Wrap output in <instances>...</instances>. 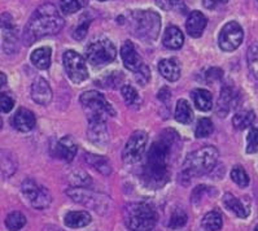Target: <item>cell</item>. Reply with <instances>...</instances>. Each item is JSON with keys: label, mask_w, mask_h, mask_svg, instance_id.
<instances>
[{"label": "cell", "mask_w": 258, "mask_h": 231, "mask_svg": "<svg viewBox=\"0 0 258 231\" xmlns=\"http://www.w3.org/2000/svg\"><path fill=\"white\" fill-rule=\"evenodd\" d=\"M176 147H179V135L173 129L162 131L151 146L143 166V181L149 189H161L167 183L170 178V158Z\"/></svg>", "instance_id": "obj_1"}, {"label": "cell", "mask_w": 258, "mask_h": 231, "mask_svg": "<svg viewBox=\"0 0 258 231\" xmlns=\"http://www.w3.org/2000/svg\"><path fill=\"white\" fill-rule=\"evenodd\" d=\"M64 19L53 4H43L29 20L24 31V43L30 46L40 38L55 35L64 28Z\"/></svg>", "instance_id": "obj_2"}, {"label": "cell", "mask_w": 258, "mask_h": 231, "mask_svg": "<svg viewBox=\"0 0 258 231\" xmlns=\"http://www.w3.org/2000/svg\"><path fill=\"white\" fill-rule=\"evenodd\" d=\"M219 152L216 147L205 146L203 148L189 153L183 162L182 177L191 180L195 177L208 174L214 169L218 162Z\"/></svg>", "instance_id": "obj_3"}, {"label": "cell", "mask_w": 258, "mask_h": 231, "mask_svg": "<svg viewBox=\"0 0 258 231\" xmlns=\"http://www.w3.org/2000/svg\"><path fill=\"white\" fill-rule=\"evenodd\" d=\"M128 26L137 38L152 42L160 34L161 17L153 11H134L128 17Z\"/></svg>", "instance_id": "obj_4"}, {"label": "cell", "mask_w": 258, "mask_h": 231, "mask_svg": "<svg viewBox=\"0 0 258 231\" xmlns=\"http://www.w3.org/2000/svg\"><path fill=\"white\" fill-rule=\"evenodd\" d=\"M124 223L131 231H151L157 223V212L146 203H133L124 207Z\"/></svg>", "instance_id": "obj_5"}, {"label": "cell", "mask_w": 258, "mask_h": 231, "mask_svg": "<svg viewBox=\"0 0 258 231\" xmlns=\"http://www.w3.org/2000/svg\"><path fill=\"white\" fill-rule=\"evenodd\" d=\"M67 195L73 201L82 204L83 207L92 209L99 214H108L113 208L112 199L101 192L92 191L86 187H72L67 190Z\"/></svg>", "instance_id": "obj_6"}, {"label": "cell", "mask_w": 258, "mask_h": 231, "mask_svg": "<svg viewBox=\"0 0 258 231\" xmlns=\"http://www.w3.org/2000/svg\"><path fill=\"white\" fill-rule=\"evenodd\" d=\"M81 104L87 113L88 119H105L106 116L114 117L115 110L105 97L97 91H86L81 95Z\"/></svg>", "instance_id": "obj_7"}, {"label": "cell", "mask_w": 258, "mask_h": 231, "mask_svg": "<svg viewBox=\"0 0 258 231\" xmlns=\"http://www.w3.org/2000/svg\"><path fill=\"white\" fill-rule=\"evenodd\" d=\"M117 56L114 44L108 39H100L92 42L86 49V57L92 67H103L110 64Z\"/></svg>", "instance_id": "obj_8"}, {"label": "cell", "mask_w": 258, "mask_h": 231, "mask_svg": "<svg viewBox=\"0 0 258 231\" xmlns=\"http://www.w3.org/2000/svg\"><path fill=\"white\" fill-rule=\"evenodd\" d=\"M21 191L24 196L30 201L31 207L35 209L43 210L49 207L52 196L48 190L43 186L38 185L34 180H25L21 185Z\"/></svg>", "instance_id": "obj_9"}, {"label": "cell", "mask_w": 258, "mask_h": 231, "mask_svg": "<svg viewBox=\"0 0 258 231\" xmlns=\"http://www.w3.org/2000/svg\"><path fill=\"white\" fill-rule=\"evenodd\" d=\"M147 142H148V135L146 131L138 130L133 133L122 151V160L124 164H135L140 161V158L143 157L146 152Z\"/></svg>", "instance_id": "obj_10"}, {"label": "cell", "mask_w": 258, "mask_h": 231, "mask_svg": "<svg viewBox=\"0 0 258 231\" xmlns=\"http://www.w3.org/2000/svg\"><path fill=\"white\" fill-rule=\"evenodd\" d=\"M64 61V68L67 70V74L69 79L73 83H82L88 78V70L86 61L82 56L77 53L76 51H67L62 56Z\"/></svg>", "instance_id": "obj_11"}, {"label": "cell", "mask_w": 258, "mask_h": 231, "mask_svg": "<svg viewBox=\"0 0 258 231\" xmlns=\"http://www.w3.org/2000/svg\"><path fill=\"white\" fill-rule=\"evenodd\" d=\"M244 38L243 28L237 22L231 21L222 28L219 33L218 43L222 51L232 52L241 44Z\"/></svg>", "instance_id": "obj_12"}, {"label": "cell", "mask_w": 258, "mask_h": 231, "mask_svg": "<svg viewBox=\"0 0 258 231\" xmlns=\"http://www.w3.org/2000/svg\"><path fill=\"white\" fill-rule=\"evenodd\" d=\"M2 31H3V51L8 55L19 49V35L12 25L10 15H2Z\"/></svg>", "instance_id": "obj_13"}, {"label": "cell", "mask_w": 258, "mask_h": 231, "mask_svg": "<svg viewBox=\"0 0 258 231\" xmlns=\"http://www.w3.org/2000/svg\"><path fill=\"white\" fill-rule=\"evenodd\" d=\"M87 137L96 146H105L109 139L105 126V119H88Z\"/></svg>", "instance_id": "obj_14"}, {"label": "cell", "mask_w": 258, "mask_h": 231, "mask_svg": "<svg viewBox=\"0 0 258 231\" xmlns=\"http://www.w3.org/2000/svg\"><path fill=\"white\" fill-rule=\"evenodd\" d=\"M11 124L16 130L21 131V133H28V131L33 130L37 124V120L31 110L26 109V108H20L11 119Z\"/></svg>", "instance_id": "obj_15"}, {"label": "cell", "mask_w": 258, "mask_h": 231, "mask_svg": "<svg viewBox=\"0 0 258 231\" xmlns=\"http://www.w3.org/2000/svg\"><path fill=\"white\" fill-rule=\"evenodd\" d=\"M31 99L39 105H48L52 100V90L44 78H37L31 85Z\"/></svg>", "instance_id": "obj_16"}, {"label": "cell", "mask_w": 258, "mask_h": 231, "mask_svg": "<svg viewBox=\"0 0 258 231\" xmlns=\"http://www.w3.org/2000/svg\"><path fill=\"white\" fill-rule=\"evenodd\" d=\"M77 155V143L72 137H62L53 147V156L70 162Z\"/></svg>", "instance_id": "obj_17"}, {"label": "cell", "mask_w": 258, "mask_h": 231, "mask_svg": "<svg viewBox=\"0 0 258 231\" xmlns=\"http://www.w3.org/2000/svg\"><path fill=\"white\" fill-rule=\"evenodd\" d=\"M121 57L122 61H123L124 67L127 68L131 72H137L142 68L143 65V61H142V57L138 53L137 48L131 42H124L121 47Z\"/></svg>", "instance_id": "obj_18"}, {"label": "cell", "mask_w": 258, "mask_h": 231, "mask_svg": "<svg viewBox=\"0 0 258 231\" xmlns=\"http://www.w3.org/2000/svg\"><path fill=\"white\" fill-rule=\"evenodd\" d=\"M208 20L207 17L200 12V11H194L188 16L187 22H185V29L189 37L192 38H200L203 35L204 30L207 28Z\"/></svg>", "instance_id": "obj_19"}, {"label": "cell", "mask_w": 258, "mask_h": 231, "mask_svg": "<svg viewBox=\"0 0 258 231\" xmlns=\"http://www.w3.org/2000/svg\"><path fill=\"white\" fill-rule=\"evenodd\" d=\"M237 94L232 87H223L221 91V96L217 104V113L219 117H226L230 109L236 104Z\"/></svg>", "instance_id": "obj_20"}, {"label": "cell", "mask_w": 258, "mask_h": 231, "mask_svg": "<svg viewBox=\"0 0 258 231\" xmlns=\"http://www.w3.org/2000/svg\"><path fill=\"white\" fill-rule=\"evenodd\" d=\"M160 74L169 82H175L180 77V68L174 59H165L158 64Z\"/></svg>", "instance_id": "obj_21"}, {"label": "cell", "mask_w": 258, "mask_h": 231, "mask_svg": "<svg viewBox=\"0 0 258 231\" xmlns=\"http://www.w3.org/2000/svg\"><path fill=\"white\" fill-rule=\"evenodd\" d=\"M90 222H91V216H90V213L85 212V210L68 212L64 218V223L70 228L85 227V226L90 225Z\"/></svg>", "instance_id": "obj_22"}, {"label": "cell", "mask_w": 258, "mask_h": 231, "mask_svg": "<svg viewBox=\"0 0 258 231\" xmlns=\"http://www.w3.org/2000/svg\"><path fill=\"white\" fill-rule=\"evenodd\" d=\"M164 46L169 49H179L184 43V35L176 26H170L167 28L162 38Z\"/></svg>", "instance_id": "obj_23"}, {"label": "cell", "mask_w": 258, "mask_h": 231, "mask_svg": "<svg viewBox=\"0 0 258 231\" xmlns=\"http://www.w3.org/2000/svg\"><path fill=\"white\" fill-rule=\"evenodd\" d=\"M222 201H223V205H225L228 210L234 212L237 217H240V218H246V217H248L249 208L245 207L243 201L240 200V199H237L236 196H234L232 194H230V192L225 194Z\"/></svg>", "instance_id": "obj_24"}, {"label": "cell", "mask_w": 258, "mask_h": 231, "mask_svg": "<svg viewBox=\"0 0 258 231\" xmlns=\"http://www.w3.org/2000/svg\"><path fill=\"white\" fill-rule=\"evenodd\" d=\"M192 100L199 110L201 112H208L212 109L213 105V96L210 91L204 90V88H196L192 91Z\"/></svg>", "instance_id": "obj_25"}, {"label": "cell", "mask_w": 258, "mask_h": 231, "mask_svg": "<svg viewBox=\"0 0 258 231\" xmlns=\"http://www.w3.org/2000/svg\"><path fill=\"white\" fill-rule=\"evenodd\" d=\"M30 60L35 68L40 70L48 69L51 65V49L48 47H40L31 53Z\"/></svg>", "instance_id": "obj_26"}, {"label": "cell", "mask_w": 258, "mask_h": 231, "mask_svg": "<svg viewBox=\"0 0 258 231\" xmlns=\"http://www.w3.org/2000/svg\"><path fill=\"white\" fill-rule=\"evenodd\" d=\"M85 160L88 165H91L94 169H96L97 171H100L103 176H109L112 173L110 162L104 156L94 155V153H86Z\"/></svg>", "instance_id": "obj_27"}, {"label": "cell", "mask_w": 258, "mask_h": 231, "mask_svg": "<svg viewBox=\"0 0 258 231\" xmlns=\"http://www.w3.org/2000/svg\"><path fill=\"white\" fill-rule=\"evenodd\" d=\"M175 120L183 125H188L191 124V121L194 120V113H192L191 106H189L188 101L184 100V99H180L178 103H176L175 108Z\"/></svg>", "instance_id": "obj_28"}, {"label": "cell", "mask_w": 258, "mask_h": 231, "mask_svg": "<svg viewBox=\"0 0 258 231\" xmlns=\"http://www.w3.org/2000/svg\"><path fill=\"white\" fill-rule=\"evenodd\" d=\"M203 227L207 231H218L221 230L223 225V218L219 210H212L204 216L203 222H201Z\"/></svg>", "instance_id": "obj_29"}, {"label": "cell", "mask_w": 258, "mask_h": 231, "mask_svg": "<svg viewBox=\"0 0 258 231\" xmlns=\"http://www.w3.org/2000/svg\"><path fill=\"white\" fill-rule=\"evenodd\" d=\"M17 170V162L12 153L8 151H2V176L3 178H10Z\"/></svg>", "instance_id": "obj_30"}, {"label": "cell", "mask_w": 258, "mask_h": 231, "mask_svg": "<svg viewBox=\"0 0 258 231\" xmlns=\"http://www.w3.org/2000/svg\"><path fill=\"white\" fill-rule=\"evenodd\" d=\"M254 122V112L252 110H244V112L236 113L232 119V125L237 130H245L246 128Z\"/></svg>", "instance_id": "obj_31"}, {"label": "cell", "mask_w": 258, "mask_h": 231, "mask_svg": "<svg viewBox=\"0 0 258 231\" xmlns=\"http://www.w3.org/2000/svg\"><path fill=\"white\" fill-rule=\"evenodd\" d=\"M26 225V217L21 212H11L6 218V227L10 231H20Z\"/></svg>", "instance_id": "obj_32"}, {"label": "cell", "mask_w": 258, "mask_h": 231, "mask_svg": "<svg viewBox=\"0 0 258 231\" xmlns=\"http://www.w3.org/2000/svg\"><path fill=\"white\" fill-rule=\"evenodd\" d=\"M122 82H123V76L121 72H112L96 81L97 85L104 88H117Z\"/></svg>", "instance_id": "obj_33"}, {"label": "cell", "mask_w": 258, "mask_h": 231, "mask_svg": "<svg viewBox=\"0 0 258 231\" xmlns=\"http://www.w3.org/2000/svg\"><path fill=\"white\" fill-rule=\"evenodd\" d=\"M246 61H248L249 72L258 81V42H254L249 47L246 53Z\"/></svg>", "instance_id": "obj_34"}, {"label": "cell", "mask_w": 258, "mask_h": 231, "mask_svg": "<svg viewBox=\"0 0 258 231\" xmlns=\"http://www.w3.org/2000/svg\"><path fill=\"white\" fill-rule=\"evenodd\" d=\"M187 213L184 212L180 208H176L170 216V221H169V227L173 228V230H176V228H180L187 223Z\"/></svg>", "instance_id": "obj_35"}, {"label": "cell", "mask_w": 258, "mask_h": 231, "mask_svg": "<svg viewBox=\"0 0 258 231\" xmlns=\"http://www.w3.org/2000/svg\"><path fill=\"white\" fill-rule=\"evenodd\" d=\"M214 130L212 120L209 119H201L199 120L198 125H196V130H195V135L198 138H207Z\"/></svg>", "instance_id": "obj_36"}, {"label": "cell", "mask_w": 258, "mask_h": 231, "mask_svg": "<svg viewBox=\"0 0 258 231\" xmlns=\"http://www.w3.org/2000/svg\"><path fill=\"white\" fill-rule=\"evenodd\" d=\"M69 181L73 183V187H86V186L91 185V178H90V176L82 170L73 171V173L70 174Z\"/></svg>", "instance_id": "obj_37"}, {"label": "cell", "mask_w": 258, "mask_h": 231, "mask_svg": "<svg viewBox=\"0 0 258 231\" xmlns=\"http://www.w3.org/2000/svg\"><path fill=\"white\" fill-rule=\"evenodd\" d=\"M231 180L240 187H246L249 185V177L241 166H235L231 171Z\"/></svg>", "instance_id": "obj_38"}, {"label": "cell", "mask_w": 258, "mask_h": 231, "mask_svg": "<svg viewBox=\"0 0 258 231\" xmlns=\"http://www.w3.org/2000/svg\"><path fill=\"white\" fill-rule=\"evenodd\" d=\"M121 94L122 97H123L124 103L127 104V105H134V104H137L138 100H139V95H138L137 90L130 85L122 86Z\"/></svg>", "instance_id": "obj_39"}, {"label": "cell", "mask_w": 258, "mask_h": 231, "mask_svg": "<svg viewBox=\"0 0 258 231\" xmlns=\"http://www.w3.org/2000/svg\"><path fill=\"white\" fill-rule=\"evenodd\" d=\"M212 194H216L214 187H209V186H198V187L192 191L191 200L194 204H198L199 201H201V199H203L205 195Z\"/></svg>", "instance_id": "obj_40"}, {"label": "cell", "mask_w": 258, "mask_h": 231, "mask_svg": "<svg viewBox=\"0 0 258 231\" xmlns=\"http://www.w3.org/2000/svg\"><path fill=\"white\" fill-rule=\"evenodd\" d=\"M258 149V129L253 128L246 135V152L254 153Z\"/></svg>", "instance_id": "obj_41"}, {"label": "cell", "mask_w": 258, "mask_h": 231, "mask_svg": "<svg viewBox=\"0 0 258 231\" xmlns=\"http://www.w3.org/2000/svg\"><path fill=\"white\" fill-rule=\"evenodd\" d=\"M60 8L65 15H73L81 10L78 0H60Z\"/></svg>", "instance_id": "obj_42"}, {"label": "cell", "mask_w": 258, "mask_h": 231, "mask_svg": "<svg viewBox=\"0 0 258 231\" xmlns=\"http://www.w3.org/2000/svg\"><path fill=\"white\" fill-rule=\"evenodd\" d=\"M135 79H137L138 82L142 86H146L147 83L149 82V79H151V72H149V68L147 67L146 64L142 65V68L135 72Z\"/></svg>", "instance_id": "obj_43"}, {"label": "cell", "mask_w": 258, "mask_h": 231, "mask_svg": "<svg viewBox=\"0 0 258 231\" xmlns=\"http://www.w3.org/2000/svg\"><path fill=\"white\" fill-rule=\"evenodd\" d=\"M88 26H90V21H81V24L74 29L73 38L77 40H82L87 34Z\"/></svg>", "instance_id": "obj_44"}, {"label": "cell", "mask_w": 258, "mask_h": 231, "mask_svg": "<svg viewBox=\"0 0 258 231\" xmlns=\"http://www.w3.org/2000/svg\"><path fill=\"white\" fill-rule=\"evenodd\" d=\"M156 3L164 11L175 10L182 4V0H156Z\"/></svg>", "instance_id": "obj_45"}, {"label": "cell", "mask_w": 258, "mask_h": 231, "mask_svg": "<svg viewBox=\"0 0 258 231\" xmlns=\"http://www.w3.org/2000/svg\"><path fill=\"white\" fill-rule=\"evenodd\" d=\"M15 106V100L10 95L2 94V112L8 113L12 110V108Z\"/></svg>", "instance_id": "obj_46"}, {"label": "cell", "mask_w": 258, "mask_h": 231, "mask_svg": "<svg viewBox=\"0 0 258 231\" xmlns=\"http://www.w3.org/2000/svg\"><path fill=\"white\" fill-rule=\"evenodd\" d=\"M205 76H207L208 82H214V81H218V79L222 78L223 72H222V69H219V68H212V69L208 70Z\"/></svg>", "instance_id": "obj_47"}, {"label": "cell", "mask_w": 258, "mask_h": 231, "mask_svg": "<svg viewBox=\"0 0 258 231\" xmlns=\"http://www.w3.org/2000/svg\"><path fill=\"white\" fill-rule=\"evenodd\" d=\"M227 2L228 0H203V4L208 10H213V8H216V7L221 6V4L227 3Z\"/></svg>", "instance_id": "obj_48"}, {"label": "cell", "mask_w": 258, "mask_h": 231, "mask_svg": "<svg viewBox=\"0 0 258 231\" xmlns=\"http://www.w3.org/2000/svg\"><path fill=\"white\" fill-rule=\"evenodd\" d=\"M157 97H158V99H160V100H161V101H164V103H166L167 100H170V97H171L170 90H169V88H167V87L161 88V90L158 91Z\"/></svg>", "instance_id": "obj_49"}, {"label": "cell", "mask_w": 258, "mask_h": 231, "mask_svg": "<svg viewBox=\"0 0 258 231\" xmlns=\"http://www.w3.org/2000/svg\"><path fill=\"white\" fill-rule=\"evenodd\" d=\"M43 231H62V230L58 227H55V226H46V227L43 228Z\"/></svg>", "instance_id": "obj_50"}, {"label": "cell", "mask_w": 258, "mask_h": 231, "mask_svg": "<svg viewBox=\"0 0 258 231\" xmlns=\"http://www.w3.org/2000/svg\"><path fill=\"white\" fill-rule=\"evenodd\" d=\"M0 77H2V86H4V85H6V82H7L6 74H4V73H2V74H0Z\"/></svg>", "instance_id": "obj_51"}, {"label": "cell", "mask_w": 258, "mask_h": 231, "mask_svg": "<svg viewBox=\"0 0 258 231\" xmlns=\"http://www.w3.org/2000/svg\"><path fill=\"white\" fill-rule=\"evenodd\" d=\"M253 231H258V225L255 226V228H254V230H253Z\"/></svg>", "instance_id": "obj_52"}, {"label": "cell", "mask_w": 258, "mask_h": 231, "mask_svg": "<svg viewBox=\"0 0 258 231\" xmlns=\"http://www.w3.org/2000/svg\"><path fill=\"white\" fill-rule=\"evenodd\" d=\"M99 2H105V0H99Z\"/></svg>", "instance_id": "obj_53"}]
</instances>
